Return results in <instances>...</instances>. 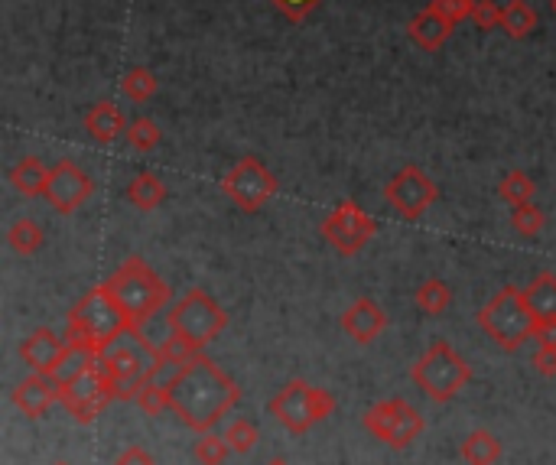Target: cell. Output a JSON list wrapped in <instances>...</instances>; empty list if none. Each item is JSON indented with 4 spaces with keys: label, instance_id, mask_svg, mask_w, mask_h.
<instances>
[{
    "label": "cell",
    "instance_id": "cell-32",
    "mask_svg": "<svg viewBox=\"0 0 556 465\" xmlns=\"http://www.w3.org/2000/svg\"><path fill=\"white\" fill-rule=\"evenodd\" d=\"M127 140H131V147H137V150H153L163 140V134H160V127H157V121H150V118H137V121H131L127 124V134H124Z\"/></svg>",
    "mask_w": 556,
    "mask_h": 465
},
{
    "label": "cell",
    "instance_id": "cell-15",
    "mask_svg": "<svg viewBox=\"0 0 556 465\" xmlns=\"http://www.w3.org/2000/svg\"><path fill=\"white\" fill-rule=\"evenodd\" d=\"M95 192V179L88 176L79 163L72 160H59L53 166V179H49V192L46 202L53 205L59 215H72L79 205H85Z\"/></svg>",
    "mask_w": 556,
    "mask_h": 465
},
{
    "label": "cell",
    "instance_id": "cell-19",
    "mask_svg": "<svg viewBox=\"0 0 556 465\" xmlns=\"http://www.w3.org/2000/svg\"><path fill=\"white\" fill-rule=\"evenodd\" d=\"M85 131L98 144H114L121 134H127V121L114 101H98V105L85 111Z\"/></svg>",
    "mask_w": 556,
    "mask_h": 465
},
{
    "label": "cell",
    "instance_id": "cell-14",
    "mask_svg": "<svg viewBox=\"0 0 556 465\" xmlns=\"http://www.w3.org/2000/svg\"><path fill=\"white\" fill-rule=\"evenodd\" d=\"M75 348L69 345V339H59L53 329H33L27 339L20 345V358L27 361V368L36 374H46V378H59L66 371L69 358Z\"/></svg>",
    "mask_w": 556,
    "mask_h": 465
},
{
    "label": "cell",
    "instance_id": "cell-16",
    "mask_svg": "<svg viewBox=\"0 0 556 465\" xmlns=\"http://www.w3.org/2000/svg\"><path fill=\"white\" fill-rule=\"evenodd\" d=\"M339 322H342L348 339H355L358 345H371L387 329L384 309L374 300H368V296H361V300H355L352 306H348Z\"/></svg>",
    "mask_w": 556,
    "mask_h": 465
},
{
    "label": "cell",
    "instance_id": "cell-30",
    "mask_svg": "<svg viewBox=\"0 0 556 465\" xmlns=\"http://www.w3.org/2000/svg\"><path fill=\"white\" fill-rule=\"evenodd\" d=\"M543 212L537 209L534 202H524V205H514L511 209V228L517 231L521 238H537L540 231H543Z\"/></svg>",
    "mask_w": 556,
    "mask_h": 465
},
{
    "label": "cell",
    "instance_id": "cell-36",
    "mask_svg": "<svg viewBox=\"0 0 556 465\" xmlns=\"http://www.w3.org/2000/svg\"><path fill=\"white\" fill-rule=\"evenodd\" d=\"M530 365H534L540 378H556V345H537Z\"/></svg>",
    "mask_w": 556,
    "mask_h": 465
},
{
    "label": "cell",
    "instance_id": "cell-31",
    "mask_svg": "<svg viewBox=\"0 0 556 465\" xmlns=\"http://www.w3.org/2000/svg\"><path fill=\"white\" fill-rule=\"evenodd\" d=\"M222 436L228 439L231 452H238V456H248V452L257 446V426H254L251 420H244V417L231 420V423L225 426Z\"/></svg>",
    "mask_w": 556,
    "mask_h": 465
},
{
    "label": "cell",
    "instance_id": "cell-18",
    "mask_svg": "<svg viewBox=\"0 0 556 465\" xmlns=\"http://www.w3.org/2000/svg\"><path fill=\"white\" fill-rule=\"evenodd\" d=\"M452 33H456V23L439 17L436 10H430V7H423L420 14L407 23V36L423 49V53H436V49H443L452 40Z\"/></svg>",
    "mask_w": 556,
    "mask_h": 465
},
{
    "label": "cell",
    "instance_id": "cell-1",
    "mask_svg": "<svg viewBox=\"0 0 556 465\" xmlns=\"http://www.w3.org/2000/svg\"><path fill=\"white\" fill-rule=\"evenodd\" d=\"M238 400L241 384L205 355L192 358L170 378V410L196 433H209Z\"/></svg>",
    "mask_w": 556,
    "mask_h": 465
},
{
    "label": "cell",
    "instance_id": "cell-7",
    "mask_svg": "<svg viewBox=\"0 0 556 465\" xmlns=\"http://www.w3.org/2000/svg\"><path fill=\"white\" fill-rule=\"evenodd\" d=\"M270 417H274L283 430L290 433H306L313 430L316 423H322L326 417H332L335 410V397L322 387H313L309 381L293 378L280 387V391L270 397Z\"/></svg>",
    "mask_w": 556,
    "mask_h": 465
},
{
    "label": "cell",
    "instance_id": "cell-2",
    "mask_svg": "<svg viewBox=\"0 0 556 465\" xmlns=\"http://www.w3.org/2000/svg\"><path fill=\"white\" fill-rule=\"evenodd\" d=\"M124 335H134V326L121 309V303L111 296L108 283L88 290L82 300L72 306L66 339H69V345L75 348V352L101 358L105 352H111Z\"/></svg>",
    "mask_w": 556,
    "mask_h": 465
},
{
    "label": "cell",
    "instance_id": "cell-39",
    "mask_svg": "<svg viewBox=\"0 0 556 465\" xmlns=\"http://www.w3.org/2000/svg\"><path fill=\"white\" fill-rule=\"evenodd\" d=\"M264 465H290V462H287V459H280V456H277V459H267Z\"/></svg>",
    "mask_w": 556,
    "mask_h": 465
},
{
    "label": "cell",
    "instance_id": "cell-11",
    "mask_svg": "<svg viewBox=\"0 0 556 465\" xmlns=\"http://www.w3.org/2000/svg\"><path fill=\"white\" fill-rule=\"evenodd\" d=\"M105 368L114 381V394L118 400H131L144 387V378L150 374L153 361H157V348H153L144 335H134V345H114L111 352L101 355Z\"/></svg>",
    "mask_w": 556,
    "mask_h": 465
},
{
    "label": "cell",
    "instance_id": "cell-28",
    "mask_svg": "<svg viewBox=\"0 0 556 465\" xmlns=\"http://www.w3.org/2000/svg\"><path fill=\"white\" fill-rule=\"evenodd\" d=\"M534 192H537V183L524 170H511L508 176L501 179V186H498V196L508 202V205L534 202Z\"/></svg>",
    "mask_w": 556,
    "mask_h": 465
},
{
    "label": "cell",
    "instance_id": "cell-23",
    "mask_svg": "<svg viewBox=\"0 0 556 465\" xmlns=\"http://www.w3.org/2000/svg\"><path fill=\"white\" fill-rule=\"evenodd\" d=\"M462 459L469 465H495L501 459V439L491 430H472L462 439Z\"/></svg>",
    "mask_w": 556,
    "mask_h": 465
},
{
    "label": "cell",
    "instance_id": "cell-40",
    "mask_svg": "<svg viewBox=\"0 0 556 465\" xmlns=\"http://www.w3.org/2000/svg\"><path fill=\"white\" fill-rule=\"evenodd\" d=\"M550 7H553V14H556V0H550Z\"/></svg>",
    "mask_w": 556,
    "mask_h": 465
},
{
    "label": "cell",
    "instance_id": "cell-33",
    "mask_svg": "<svg viewBox=\"0 0 556 465\" xmlns=\"http://www.w3.org/2000/svg\"><path fill=\"white\" fill-rule=\"evenodd\" d=\"M501 17H504V7H498L495 0H475L472 7V23L478 30H501Z\"/></svg>",
    "mask_w": 556,
    "mask_h": 465
},
{
    "label": "cell",
    "instance_id": "cell-38",
    "mask_svg": "<svg viewBox=\"0 0 556 465\" xmlns=\"http://www.w3.org/2000/svg\"><path fill=\"white\" fill-rule=\"evenodd\" d=\"M534 339H537V345H556V322H540Z\"/></svg>",
    "mask_w": 556,
    "mask_h": 465
},
{
    "label": "cell",
    "instance_id": "cell-6",
    "mask_svg": "<svg viewBox=\"0 0 556 465\" xmlns=\"http://www.w3.org/2000/svg\"><path fill=\"white\" fill-rule=\"evenodd\" d=\"M111 400H118V394H114V381L101 358L88 361L85 368L59 381V404L69 410L75 423H95Z\"/></svg>",
    "mask_w": 556,
    "mask_h": 465
},
{
    "label": "cell",
    "instance_id": "cell-20",
    "mask_svg": "<svg viewBox=\"0 0 556 465\" xmlns=\"http://www.w3.org/2000/svg\"><path fill=\"white\" fill-rule=\"evenodd\" d=\"M49 179H53V170H46V163L40 157H23L14 170H10V186L27 199L46 196Z\"/></svg>",
    "mask_w": 556,
    "mask_h": 465
},
{
    "label": "cell",
    "instance_id": "cell-3",
    "mask_svg": "<svg viewBox=\"0 0 556 465\" xmlns=\"http://www.w3.org/2000/svg\"><path fill=\"white\" fill-rule=\"evenodd\" d=\"M114 300L121 303V309L127 313L134 326V335H144V326L160 313V309L170 303V283H166L157 270H153L144 257H127V261L114 270V274L105 280Z\"/></svg>",
    "mask_w": 556,
    "mask_h": 465
},
{
    "label": "cell",
    "instance_id": "cell-8",
    "mask_svg": "<svg viewBox=\"0 0 556 465\" xmlns=\"http://www.w3.org/2000/svg\"><path fill=\"white\" fill-rule=\"evenodd\" d=\"M166 322H170V335H176V339H183L196 348H205L225 332L228 313L215 296L196 287V290H189L179 303H173Z\"/></svg>",
    "mask_w": 556,
    "mask_h": 465
},
{
    "label": "cell",
    "instance_id": "cell-9",
    "mask_svg": "<svg viewBox=\"0 0 556 465\" xmlns=\"http://www.w3.org/2000/svg\"><path fill=\"white\" fill-rule=\"evenodd\" d=\"M365 430L387 443L391 449H407L413 439L423 433V417L413 410L404 397H391V400H378L374 407L365 410Z\"/></svg>",
    "mask_w": 556,
    "mask_h": 465
},
{
    "label": "cell",
    "instance_id": "cell-5",
    "mask_svg": "<svg viewBox=\"0 0 556 465\" xmlns=\"http://www.w3.org/2000/svg\"><path fill=\"white\" fill-rule=\"evenodd\" d=\"M410 378L433 404H449L472 381V368L446 339H436L410 368Z\"/></svg>",
    "mask_w": 556,
    "mask_h": 465
},
{
    "label": "cell",
    "instance_id": "cell-17",
    "mask_svg": "<svg viewBox=\"0 0 556 465\" xmlns=\"http://www.w3.org/2000/svg\"><path fill=\"white\" fill-rule=\"evenodd\" d=\"M10 400H14V407H17L20 413H27L30 420H40L43 413L59 400V381L33 371L27 381H20V384L14 387V394H10Z\"/></svg>",
    "mask_w": 556,
    "mask_h": 465
},
{
    "label": "cell",
    "instance_id": "cell-34",
    "mask_svg": "<svg viewBox=\"0 0 556 465\" xmlns=\"http://www.w3.org/2000/svg\"><path fill=\"white\" fill-rule=\"evenodd\" d=\"M430 10H436L439 17H446L449 23H462V20H469L472 17V7H475V0H430L426 4Z\"/></svg>",
    "mask_w": 556,
    "mask_h": 465
},
{
    "label": "cell",
    "instance_id": "cell-25",
    "mask_svg": "<svg viewBox=\"0 0 556 465\" xmlns=\"http://www.w3.org/2000/svg\"><path fill=\"white\" fill-rule=\"evenodd\" d=\"M501 30L511 36V40H524L537 30V10L527 4V0H511L504 4V17H501Z\"/></svg>",
    "mask_w": 556,
    "mask_h": 465
},
{
    "label": "cell",
    "instance_id": "cell-24",
    "mask_svg": "<svg viewBox=\"0 0 556 465\" xmlns=\"http://www.w3.org/2000/svg\"><path fill=\"white\" fill-rule=\"evenodd\" d=\"M43 241H46V231L40 222H33V218H17L14 225H10L7 231V244H10V251L20 254V257H30L43 248Z\"/></svg>",
    "mask_w": 556,
    "mask_h": 465
},
{
    "label": "cell",
    "instance_id": "cell-10",
    "mask_svg": "<svg viewBox=\"0 0 556 465\" xmlns=\"http://www.w3.org/2000/svg\"><path fill=\"white\" fill-rule=\"evenodd\" d=\"M277 176L267 170V166L257 157L238 160L222 179V192L238 205L241 212H261L264 205L277 196Z\"/></svg>",
    "mask_w": 556,
    "mask_h": 465
},
{
    "label": "cell",
    "instance_id": "cell-4",
    "mask_svg": "<svg viewBox=\"0 0 556 465\" xmlns=\"http://www.w3.org/2000/svg\"><path fill=\"white\" fill-rule=\"evenodd\" d=\"M478 329H482L498 348H504V352H517L524 342L534 339L537 319L524 300V290L501 287L482 309H478Z\"/></svg>",
    "mask_w": 556,
    "mask_h": 465
},
{
    "label": "cell",
    "instance_id": "cell-29",
    "mask_svg": "<svg viewBox=\"0 0 556 465\" xmlns=\"http://www.w3.org/2000/svg\"><path fill=\"white\" fill-rule=\"evenodd\" d=\"M228 452H231L228 439L218 436V433H212V430L202 433V436L196 439V446H192V456H196L199 465H225Z\"/></svg>",
    "mask_w": 556,
    "mask_h": 465
},
{
    "label": "cell",
    "instance_id": "cell-12",
    "mask_svg": "<svg viewBox=\"0 0 556 465\" xmlns=\"http://www.w3.org/2000/svg\"><path fill=\"white\" fill-rule=\"evenodd\" d=\"M374 235H378V222H374V215H368L352 199H342L326 215V222H322V238H326L332 248L339 254H345V257H355Z\"/></svg>",
    "mask_w": 556,
    "mask_h": 465
},
{
    "label": "cell",
    "instance_id": "cell-35",
    "mask_svg": "<svg viewBox=\"0 0 556 465\" xmlns=\"http://www.w3.org/2000/svg\"><path fill=\"white\" fill-rule=\"evenodd\" d=\"M270 4H274L287 20L300 23V20H306L309 14H313V10L322 4V0H270Z\"/></svg>",
    "mask_w": 556,
    "mask_h": 465
},
{
    "label": "cell",
    "instance_id": "cell-22",
    "mask_svg": "<svg viewBox=\"0 0 556 465\" xmlns=\"http://www.w3.org/2000/svg\"><path fill=\"white\" fill-rule=\"evenodd\" d=\"M166 183L157 176V173H137L131 179V186H127V199H131L140 212H153V209H160V205L166 202Z\"/></svg>",
    "mask_w": 556,
    "mask_h": 465
},
{
    "label": "cell",
    "instance_id": "cell-41",
    "mask_svg": "<svg viewBox=\"0 0 556 465\" xmlns=\"http://www.w3.org/2000/svg\"><path fill=\"white\" fill-rule=\"evenodd\" d=\"M53 465H69V462H53Z\"/></svg>",
    "mask_w": 556,
    "mask_h": 465
},
{
    "label": "cell",
    "instance_id": "cell-37",
    "mask_svg": "<svg viewBox=\"0 0 556 465\" xmlns=\"http://www.w3.org/2000/svg\"><path fill=\"white\" fill-rule=\"evenodd\" d=\"M114 465H157V462H153V456L144 446H127L121 456L114 459Z\"/></svg>",
    "mask_w": 556,
    "mask_h": 465
},
{
    "label": "cell",
    "instance_id": "cell-21",
    "mask_svg": "<svg viewBox=\"0 0 556 465\" xmlns=\"http://www.w3.org/2000/svg\"><path fill=\"white\" fill-rule=\"evenodd\" d=\"M524 300L537 326L540 322H556V274H537L530 280V287H524Z\"/></svg>",
    "mask_w": 556,
    "mask_h": 465
},
{
    "label": "cell",
    "instance_id": "cell-13",
    "mask_svg": "<svg viewBox=\"0 0 556 465\" xmlns=\"http://www.w3.org/2000/svg\"><path fill=\"white\" fill-rule=\"evenodd\" d=\"M384 199L387 205L407 222H417V218L430 209V205L439 199V189L430 176H426L420 166H404L391 176V183L384 186Z\"/></svg>",
    "mask_w": 556,
    "mask_h": 465
},
{
    "label": "cell",
    "instance_id": "cell-26",
    "mask_svg": "<svg viewBox=\"0 0 556 465\" xmlns=\"http://www.w3.org/2000/svg\"><path fill=\"white\" fill-rule=\"evenodd\" d=\"M413 300H417V306L423 309L426 316H443L446 309L452 306V287L446 280L430 277L417 287V296H413Z\"/></svg>",
    "mask_w": 556,
    "mask_h": 465
},
{
    "label": "cell",
    "instance_id": "cell-27",
    "mask_svg": "<svg viewBox=\"0 0 556 465\" xmlns=\"http://www.w3.org/2000/svg\"><path fill=\"white\" fill-rule=\"evenodd\" d=\"M157 88H160L157 75H153L147 66L127 69L124 79H121V92H124L127 98H131V101H137V105H144V101H150L153 95H157Z\"/></svg>",
    "mask_w": 556,
    "mask_h": 465
}]
</instances>
